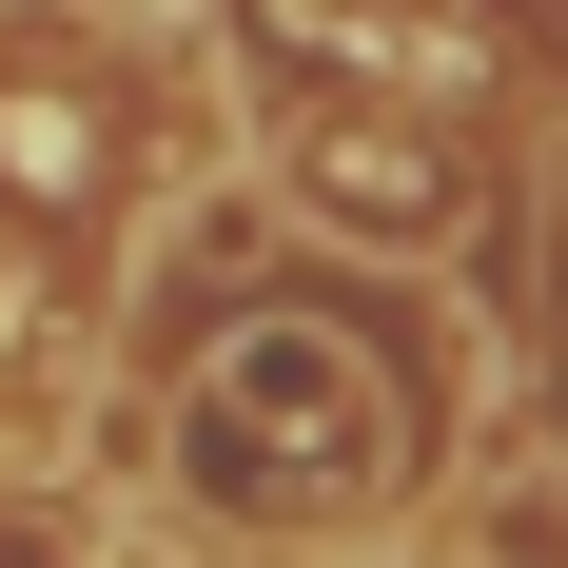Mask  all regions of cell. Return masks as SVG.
<instances>
[{"label":"cell","instance_id":"6da1fadb","mask_svg":"<svg viewBox=\"0 0 568 568\" xmlns=\"http://www.w3.org/2000/svg\"><path fill=\"white\" fill-rule=\"evenodd\" d=\"M373 470H393V393H373L353 334H314V314H255V334L196 373V412H176V490H196V510H255V529L353 510Z\"/></svg>","mask_w":568,"mask_h":568},{"label":"cell","instance_id":"7a4b0ae2","mask_svg":"<svg viewBox=\"0 0 568 568\" xmlns=\"http://www.w3.org/2000/svg\"><path fill=\"white\" fill-rule=\"evenodd\" d=\"M314 196H334V216H393V235H452V158H432V138H373V118L314 138Z\"/></svg>","mask_w":568,"mask_h":568},{"label":"cell","instance_id":"3957f363","mask_svg":"<svg viewBox=\"0 0 568 568\" xmlns=\"http://www.w3.org/2000/svg\"><path fill=\"white\" fill-rule=\"evenodd\" d=\"M0 568H40V549H0Z\"/></svg>","mask_w":568,"mask_h":568}]
</instances>
